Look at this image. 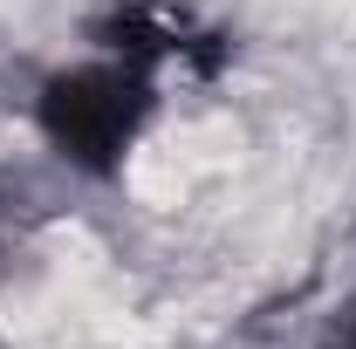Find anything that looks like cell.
<instances>
[{
	"mask_svg": "<svg viewBox=\"0 0 356 349\" xmlns=\"http://www.w3.org/2000/svg\"><path fill=\"white\" fill-rule=\"evenodd\" d=\"M158 110V89H151V69H137L124 55H96L83 69H62L48 76L42 96H35V124L42 137L76 165V172H117L137 151V137Z\"/></svg>",
	"mask_w": 356,
	"mask_h": 349,
	"instance_id": "obj_1",
	"label": "cell"
},
{
	"mask_svg": "<svg viewBox=\"0 0 356 349\" xmlns=\"http://www.w3.org/2000/svg\"><path fill=\"white\" fill-rule=\"evenodd\" d=\"M322 349H356V295L336 308V322H329V343Z\"/></svg>",
	"mask_w": 356,
	"mask_h": 349,
	"instance_id": "obj_2",
	"label": "cell"
}]
</instances>
